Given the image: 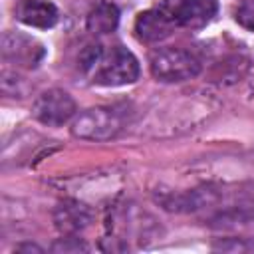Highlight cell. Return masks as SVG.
<instances>
[{
	"label": "cell",
	"mask_w": 254,
	"mask_h": 254,
	"mask_svg": "<svg viewBox=\"0 0 254 254\" xmlns=\"http://www.w3.org/2000/svg\"><path fill=\"white\" fill-rule=\"evenodd\" d=\"M79 67L85 75H89L91 83L115 87L137 81L139 77V62L137 58L123 46L103 48L101 44H89L79 58Z\"/></svg>",
	"instance_id": "6da1fadb"
},
{
	"label": "cell",
	"mask_w": 254,
	"mask_h": 254,
	"mask_svg": "<svg viewBox=\"0 0 254 254\" xmlns=\"http://www.w3.org/2000/svg\"><path fill=\"white\" fill-rule=\"evenodd\" d=\"M123 129V115L115 107L99 105L75 113L71 121V135L83 141H109Z\"/></svg>",
	"instance_id": "7a4b0ae2"
},
{
	"label": "cell",
	"mask_w": 254,
	"mask_h": 254,
	"mask_svg": "<svg viewBox=\"0 0 254 254\" xmlns=\"http://www.w3.org/2000/svg\"><path fill=\"white\" fill-rule=\"evenodd\" d=\"M151 73L157 81L179 83L192 79L200 73V62L187 50L181 48H163L151 56L149 62Z\"/></svg>",
	"instance_id": "3957f363"
},
{
	"label": "cell",
	"mask_w": 254,
	"mask_h": 254,
	"mask_svg": "<svg viewBox=\"0 0 254 254\" xmlns=\"http://www.w3.org/2000/svg\"><path fill=\"white\" fill-rule=\"evenodd\" d=\"M75 111L77 107L73 97L67 91L58 87L40 93L32 105V115L48 127H60L67 123L69 119L75 117Z\"/></svg>",
	"instance_id": "277c9868"
},
{
	"label": "cell",
	"mask_w": 254,
	"mask_h": 254,
	"mask_svg": "<svg viewBox=\"0 0 254 254\" xmlns=\"http://www.w3.org/2000/svg\"><path fill=\"white\" fill-rule=\"evenodd\" d=\"M179 26L198 30L204 28L218 12L216 0H165L161 6Z\"/></svg>",
	"instance_id": "5b68a950"
},
{
	"label": "cell",
	"mask_w": 254,
	"mask_h": 254,
	"mask_svg": "<svg viewBox=\"0 0 254 254\" xmlns=\"http://www.w3.org/2000/svg\"><path fill=\"white\" fill-rule=\"evenodd\" d=\"M2 58L14 65L36 67L44 58V46L32 36L6 32L2 36Z\"/></svg>",
	"instance_id": "8992f818"
},
{
	"label": "cell",
	"mask_w": 254,
	"mask_h": 254,
	"mask_svg": "<svg viewBox=\"0 0 254 254\" xmlns=\"http://www.w3.org/2000/svg\"><path fill=\"white\" fill-rule=\"evenodd\" d=\"M175 26H177V22L169 12H165L163 8H153V10L141 12L135 18L133 32H135L139 42L155 44V42L169 38L173 34Z\"/></svg>",
	"instance_id": "52a82bcc"
},
{
	"label": "cell",
	"mask_w": 254,
	"mask_h": 254,
	"mask_svg": "<svg viewBox=\"0 0 254 254\" xmlns=\"http://www.w3.org/2000/svg\"><path fill=\"white\" fill-rule=\"evenodd\" d=\"M93 222V210L79 200L65 198L54 208V224L62 234H79Z\"/></svg>",
	"instance_id": "ba28073f"
},
{
	"label": "cell",
	"mask_w": 254,
	"mask_h": 254,
	"mask_svg": "<svg viewBox=\"0 0 254 254\" xmlns=\"http://www.w3.org/2000/svg\"><path fill=\"white\" fill-rule=\"evenodd\" d=\"M14 16L18 22L30 26L48 30L58 24V8L48 0H20L14 6Z\"/></svg>",
	"instance_id": "9c48e42d"
},
{
	"label": "cell",
	"mask_w": 254,
	"mask_h": 254,
	"mask_svg": "<svg viewBox=\"0 0 254 254\" xmlns=\"http://www.w3.org/2000/svg\"><path fill=\"white\" fill-rule=\"evenodd\" d=\"M85 26H87V32H91L93 36H103V34H111L117 30L119 26V10L115 4L111 2H97L89 14H87V20H85Z\"/></svg>",
	"instance_id": "30bf717a"
},
{
	"label": "cell",
	"mask_w": 254,
	"mask_h": 254,
	"mask_svg": "<svg viewBox=\"0 0 254 254\" xmlns=\"http://www.w3.org/2000/svg\"><path fill=\"white\" fill-rule=\"evenodd\" d=\"M54 252H85L87 244L77 238V234H64V238L56 240L52 246Z\"/></svg>",
	"instance_id": "8fae6325"
},
{
	"label": "cell",
	"mask_w": 254,
	"mask_h": 254,
	"mask_svg": "<svg viewBox=\"0 0 254 254\" xmlns=\"http://www.w3.org/2000/svg\"><path fill=\"white\" fill-rule=\"evenodd\" d=\"M214 250H222V252H246V250H252L254 244L252 242H246V238H220L218 242L212 244Z\"/></svg>",
	"instance_id": "7c38bea8"
},
{
	"label": "cell",
	"mask_w": 254,
	"mask_h": 254,
	"mask_svg": "<svg viewBox=\"0 0 254 254\" xmlns=\"http://www.w3.org/2000/svg\"><path fill=\"white\" fill-rule=\"evenodd\" d=\"M236 22L254 32V0H242L236 8Z\"/></svg>",
	"instance_id": "4fadbf2b"
},
{
	"label": "cell",
	"mask_w": 254,
	"mask_h": 254,
	"mask_svg": "<svg viewBox=\"0 0 254 254\" xmlns=\"http://www.w3.org/2000/svg\"><path fill=\"white\" fill-rule=\"evenodd\" d=\"M14 252H44L40 246H36V244H18L16 248H14Z\"/></svg>",
	"instance_id": "5bb4252c"
}]
</instances>
